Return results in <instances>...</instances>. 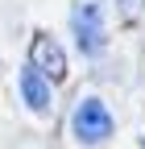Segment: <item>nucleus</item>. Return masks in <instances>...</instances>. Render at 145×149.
I'll use <instances>...</instances> for the list:
<instances>
[{
	"label": "nucleus",
	"mask_w": 145,
	"mask_h": 149,
	"mask_svg": "<svg viewBox=\"0 0 145 149\" xmlns=\"http://www.w3.org/2000/svg\"><path fill=\"white\" fill-rule=\"evenodd\" d=\"M116 137V116L100 95H79L70 108V141L79 149H104Z\"/></svg>",
	"instance_id": "obj_1"
},
{
	"label": "nucleus",
	"mask_w": 145,
	"mask_h": 149,
	"mask_svg": "<svg viewBox=\"0 0 145 149\" xmlns=\"http://www.w3.org/2000/svg\"><path fill=\"white\" fill-rule=\"evenodd\" d=\"M70 33H75V50L83 58H100L108 50V42H112L104 0H75V8H70Z\"/></svg>",
	"instance_id": "obj_2"
},
{
	"label": "nucleus",
	"mask_w": 145,
	"mask_h": 149,
	"mask_svg": "<svg viewBox=\"0 0 145 149\" xmlns=\"http://www.w3.org/2000/svg\"><path fill=\"white\" fill-rule=\"evenodd\" d=\"M17 91H21V104L33 112V116H50L54 112V83L33 62H25L21 70H17Z\"/></svg>",
	"instance_id": "obj_3"
},
{
	"label": "nucleus",
	"mask_w": 145,
	"mask_h": 149,
	"mask_svg": "<svg viewBox=\"0 0 145 149\" xmlns=\"http://www.w3.org/2000/svg\"><path fill=\"white\" fill-rule=\"evenodd\" d=\"M29 62L38 66L50 83H62L66 79V54H62V46L54 42L50 33H33V46H29Z\"/></svg>",
	"instance_id": "obj_4"
},
{
	"label": "nucleus",
	"mask_w": 145,
	"mask_h": 149,
	"mask_svg": "<svg viewBox=\"0 0 145 149\" xmlns=\"http://www.w3.org/2000/svg\"><path fill=\"white\" fill-rule=\"evenodd\" d=\"M141 149H145V137H141Z\"/></svg>",
	"instance_id": "obj_5"
}]
</instances>
